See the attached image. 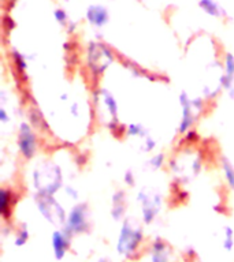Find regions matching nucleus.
I'll return each mask as SVG.
<instances>
[{
	"instance_id": "f257e3e1",
	"label": "nucleus",
	"mask_w": 234,
	"mask_h": 262,
	"mask_svg": "<svg viewBox=\"0 0 234 262\" xmlns=\"http://www.w3.org/2000/svg\"><path fill=\"white\" fill-rule=\"evenodd\" d=\"M143 239V233L140 232V229L127 228V223H125L122 229V233L119 236L118 250L122 254H130L135 250V247L140 245V242Z\"/></svg>"
},
{
	"instance_id": "f03ea898",
	"label": "nucleus",
	"mask_w": 234,
	"mask_h": 262,
	"mask_svg": "<svg viewBox=\"0 0 234 262\" xmlns=\"http://www.w3.org/2000/svg\"><path fill=\"white\" fill-rule=\"evenodd\" d=\"M20 149L21 151H22V155H24L26 159L33 157L34 151H36V139H34L32 128H30L26 123H24V124L21 126Z\"/></svg>"
},
{
	"instance_id": "7ed1b4c3",
	"label": "nucleus",
	"mask_w": 234,
	"mask_h": 262,
	"mask_svg": "<svg viewBox=\"0 0 234 262\" xmlns=\"http://www.w3.org/2000/svg\"><path fill=\"white\" fill-rule=\"evenodd\" d=\"M86 18L89 20L90 25L93 26H104V25L108 22V12L103 6H98V4H93L88 8L86 11Z\"/></svg>"
},
{
	"instance_id": "20e7f679",
	"label": "nucleus",
	"mask_w": 234,
	"mask_h": 262,
	"mask_svg": "<svg viewBox=\"0 0 234 262\" xmlns=\"http://www.w3.org/2000/svg\"><path fill=\"white\" fill-rule=\"evenodd\" d=\"M52 247H53V254L56 259H62L67 253L69 249V241L63 232L61 231H55L52 235Z\"/></svg>"
},
{
	"instance_id": "39448f33",
	"label": "nucleus",
	"mask_w": 234,
	"mask_h": 262,
	"mask_svg": "<svg viewBox=\"0 0 234 262\" xmlns=\"http://www.w3.org/2000/svg\"><path fill=\"white\" fill-rule=\"evenodd\" d=\"M86 227V220L84 217V209L75 208L69 216V229L73 232L84 231Z\"/></svg>"
},
{
	"instance_id": "423d86ee",
	"label": "nucleus",
	"mask_w": 234,
	"mask_h": 262,
	"mask_svg": "<svg viewBox=\"0 0 234 262\" xmlns=\"http://www.w3.org/2000/svg\"><path fill=\"white\" fill-rule=\"evenodd\" d=\"M199 6H200V8L204 10V12H207L211 16H219L222 14V8L213 0H201Z\"/></svg>"
},
{
	"instance_id": "0eeeda50",
	"label": "nucleus",
	"mask_w": 234,
	"mask_h": 262,
	"mask_svg": "<svg viewBox=\"0 0 234 262\" xmlns=\"http://www.w3.org/2000/svg\"><path fill=\"white\" fill-rule=\"evenodd\" d=\"M223 171L226 173V180L231 188H234V168L231 163H229L227 160H223Z\"/></svg>"
},
{
	"instance_id": "6e6552de",
	"label": "nucleus",
	"mask_w": 234,
	"mask_h": 262,
	"mask_svg": "<svg viewBox=\"0 0 234 262\" xmlns=\"http://www.w3.org/2000/svg\"><path fill=\"white\" fill-rule=\"evenodd\" d=\"M234 77V57L233 55H227L226 57V75L225 79H230Z\"/></svg>"
},
{
	"instance_id": "1a4fd4ad",
	"label": "nucleus",
	"mask_w": 234,
	"mask_h": 262,
	"mask_svg": "<svg viewBox=\"0 0 234 262\" xmlns=\"http://www.w3.org/2000/svg\"><path fill=\"white\" fill-rule=\"evenodd\" d=\"M233 232L231 229L227 228L226 229V239H225V249L226 250H231L233 249Z\"/></svg>"
},
{
	"instance_id": "9d476101",
	"label": "nucleus",
	"mask_w": 234,
	"mask_h": 262,
	"mask_svg": "<svg viewBox=\"0 0 234 262\" xmlns=\"http://www.w3.org/2000/svg\"><path fill=\"white\" fill-rule=\"evenodd\" d=\"M28 239H29V232L26 231V229H22V231L20 232V235H18V237L15 239V245L16 246L25 245Z\"/></svg>"
},
{
	"instance_id": "9b49d317",
	"label": "nucleus",
	"mask_w": 234,
	"mask_h": 262,
	"mask_svg": "<svg viewBox=\"0 0 234 262\" xmlns=\"http://www.w3.org/2000/svg\"><path fill=\"white\" fill-rule=\"evenodd\" d=\"M53 15H55L56 20L61 25L67 24V15H66V12L63 10H56V11L53 12Z\"/></svg>"
},
{
	"instance_id": "f8f14e48",
	"label": "nucleus",
	"mask_w": 234,
	"mask_h": 262,
	"mask_svg": "<svg viewBox=\"0 0 234 262\" xmlns=\"http://www.w3.org/2000/svg\"><path fill=\"white\" fill-rule=\"evenodd\" d=\"M151 167L155 168V169H158V168H160L162 165H163V155H158L155 156L153 159L151 160Z\"/></svg>"
},
{
	"instance_id": "ddd939ff",
	"label": "nucleus",
	"mask_w": 234,
	"mask_h": 262,
	"mask_svg": "<svg viewBox=\"0 0 234 262\" xmlns=\"http://www.w3.org/2000/svg\"><path fill=\"white\" fill-rule=\"evenodd\" d=\"M129 134H131L133 137H135V135H141L143 133H141V126L140 124H133V126H130V128H129Z\"/></svg>"
},
{
	"instance_id": "4468645a",
	"label": "nucleus",
	"mask_w": 234,
	"mask_h": 262,
	"mask_svg": "<svg viewBox=\"0 0 234 262\" xmlns=\"http://www.w3.org/2000/svg\"><path fill=\"white\" fill-rule=\"evenodd\" d=\"M125 179H130V172H129V173H126V178H125ZM133 183H134V180L129 182V184H133Z\"/></svg>"
}]
</instances>
